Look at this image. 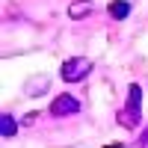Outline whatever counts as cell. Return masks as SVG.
<instances>
[{"label":"cell","instance_id":"cell-8","mask_svg":"<svg viewBox=\"0 0 148 148\" xmlns=\"http://www.w3.org/2000/svg\"><path fill=\"white\" fill-rule=\"evenodd\" d=\"M36 116H39V113H27V116H24V125H33V121H36Z\"/></svg>","mask_w":148,"mask_h":148},{"label":"cell","instance_id":"cell-2","mask_svg":"<svg viewBox=\"0 0 148 148\" xmlns=\"http://www.w3.org/2000/svg\"><path fill=\"white\" fill-rule=\"evenodd\" d=\"M89 71H92V59H86V56H68L59 65V74H62L65 83H80L89 77Z\"/></svg>","mask_w":148,"mask_h":148},{"label":"cell","instance_id":"cell-1","mask_svg":"<svg viewBox=\"0 0 148 148\" xmlns=\"http://www.w3.org/2000/svg\"><path fill=\"white\" fill-rule=\"evenodd\" d=\"M139 121H142V89H139L136 83H130V89H127V104H125V110L119 113V125L127 127V130H133V127H139Z\"/></svg>","mask_w":148,"mask_h":148},{"label":"cell","instance_id":"cell-6","mask_svg":"<svg viewBox=\"0 0 148 148\" xmlns=\"http://www.w3.org/2000/svg\"><path fill=\"white\" fill-rule=\"evenodd\" d=\"M110 15L116 21H125L130 15V0H113V3H110Z\"/></svg>","mask_w":148,"mask_h":148},{"label":"cell","instance_id":"cell-4","mask_svg":"<svg viewBox=\"0 0 148 148\" xmlns=\"http://www.w3.org/2000/svg\"><path fill=\"white\" fill-rule=\"evenodd\" d=\"M47 89H51V77H47V74L30 77L27 83H24V95H30V98H39V95H45Z\"/></svg>","mask_w":148,"mask_h":148},{"label":"cell","instance_id":"cell-7","mask_svg":"<svg viewBox=\"0 0 148 148\" xmlns=\"http://www.w3.org/2000/svg\"><path fill=\"white\" fill-rule=\"evenodd\" d=\"M89 12H92V3H89V0H77V3L68 6V15H71V18H83V15H89Z\"/></svg>","mask_w":148,"mask_h":148},{"label":"cell","instance_id":"cell-9","mask_svg":"<svg viewBox=\"0 0 148 148\" xmlns=\"http://www.w3.org/2000/svg\"><path fill=\"white\" fill-rule=\"evenodd\" d=\"M148 142V127H145V133H142V139H139V145H145Z\"/></svg>","mask_w":148,"mask_h":148},{"label":"cell","instance_id":"cell-5","mask_svg":"<svg viewBox=\"0 0 148 148\" xmlns=\"http://www.w3.org/2000/svg\"><path fill=\"white\" fill-rule=\"evenodd\" d=\"M15 133H18V121L12 119V113H3V116H0V136H3V139H12Z\"/></svg>","mask_w":148,"mask_h":148},{"label":"cell","instance_id":"cell-3","mask_svg":"<svg viewBox=\"0 0 148 148\" xmlns=\"http://www.w3.org/2000/svg\"><path fill=\"white\" fill-rule=\"evenodd\" d=\"M77 113H80V101L74 95H68V92H59V98L51 101V116H56V119L77 116Z\"/></svg>","mask_w":148,"mask_h":148}]
</instances>
